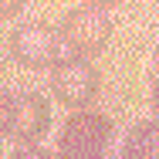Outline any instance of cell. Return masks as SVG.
Masks as SVG:
<instances>
[{
  "label": "cell",
  "instance_id": "6da1fadb",
  "mask_svg": "<svg viewBox=\"0 0 159 159\" xmlns=\"http://www.w3.org/2000/svg\"><path fill=\"white\" fill-rule=\"evenodd\" d=\"M58 34H61V44L71 51V58H85L88 61V58L105 51V44L112 37V17L98 3H81V7L64 14Z\"/></svg>",
  "mask_w": 159,
  "mask_h": 159
},
{
  "label": "cell",
  "instance_id": "7a4b0ae2",
  "mask_svg": "<svg viewBox=\"0 0 159 159\" xmlns=\"http://www.w3.org/2000/svg\"><path fill=\"white\" fill-rule=\"evenodd\" d=\"M112 122L102 112H75L58 132L54 159H105Z\"/></svg>",
  "mask_w": 159,
  "mask_h": 159
},
{
  "label": "cell",
  "instance_id": "3957f363",
  "mask_svg": "<svg viewBox=\"0 0 159 159\" xmlns=\"http://www.w3.org/2000/svg\"><path fill=\"white\" fill-rule=\"evenodd\" d=\"M98 88H102V75L85 58H61L51 68V95L75 112H85L95 102Z\"/></svg>",
  "mask_w": 159,
  "mask_h": 159
},
{
  "label": "cell",
  "instance_id": "277c9868",
  "mask_svg": "<svg viewBox=\"0 0 159 159\" xmlns=\"http://www.w3.org/2000/svg\"><path fill=\"white\" fill-rule=\"evenodd\" d=\"M61 34L44 20H27L10 34V54L24 68H54L61 61Z\"/></svg>",
  "mask_w": 159,
  "mask_h": 159
},
{
  "label": "cell",
  "instance_id": "5b68a950",
  "mask_svg": "<svg viewBox=\"0 0 159 159\" xmlns=\"http://www.w3.org/2000/svg\"><path fill=\"white\" fill-rule=\"evenodd\" d=\"M51 129V105L48 98H41L37 92H24L17 95V125L14 135L20 139V146H34L37 139H44Z\"/></svg>",
  "mask_w": 159,
  "mask_h": 159
},
{
  "label": "cell",
  "instance_id": "8992f818",
  "mask_svg": "<svg viewBox=\"0 0 159 159\" xmlns=\"http://www.w3.org/2000/svg\"><path fill=\"white\" fill-rule=\"evenodd\" d=\"M122 159H159V122H139L132 129Z\"/></svg>",
  "mask_w": 159,
  "mask_h": 159
},
{
  "label": "cell",
  "instance_id": "52a82bcc",
  "mask_svg": "<svg viewBox=\"0 0 159 159\" xmlns=\"http://www.w3.org/2000/svg\"><path fill=\"white\" fill-rule=\"evenodd\" d=\"M14 125H17V98L0 88V139L14 135Z\"/></svg>",
  "mask_w": 159,
  "mask_h": 159
},
{
  "label": "cell",
  "instance_id": "ba28073f",
  "mask_svg": "<svg viewBox=\"0 0 159 159\" xmlns=\"http://www.w3.org/2000/svg\"><path fill=\"white\" fill-rule=\"evenodd\" d=\"M10 159H54V156L48 149H41V146H17L10 152Z\"/></svg>",
  "mask_w": 159,
  "mask_h": 159
},
{
  "label": "cell",
  "instance_id": "9c48e42d",
  "mask_svg": "<svg viewBox=\"0 0 159 159\" xmlns=\"http://www.w3.org/2000/svg\"><path fill=\"white\" fill-rule=\"evenodd\" d=\"M20 10H24V3H0V17H14Z\"/></svg>",
  "mask_w": 159,
  "mask_h": 159
},
{
  "label": "cell",
  "instance_id": "30bf717a",
  "mask_svg": "<svg viewBox=\"0 0 159 159\" xmlns=\"http://www.w3.org/2000/svg\"><path fill=\"white\" fill-rule=\"evenodd\" d=\"M152 108H156V119H159V81L152 85Z\"/></svg>",
  "mask_w": 159,
  "mask_h": 159
},
{
  "label": "cell",
  "instance_id": "8fae6325",
  "mask_svg": "<svg viewBox=\"0 0 159 159\" xmlns=\"http://www.w3.org/2000/svg\"><path fill=\"white\" fill-rule=\"evenodd\" d=\"M152 71H156V81H159V51H156V58H152Z\"/></svg>",
  "mask_w": 159,
  "mask_h": 159
}]
</instances>
